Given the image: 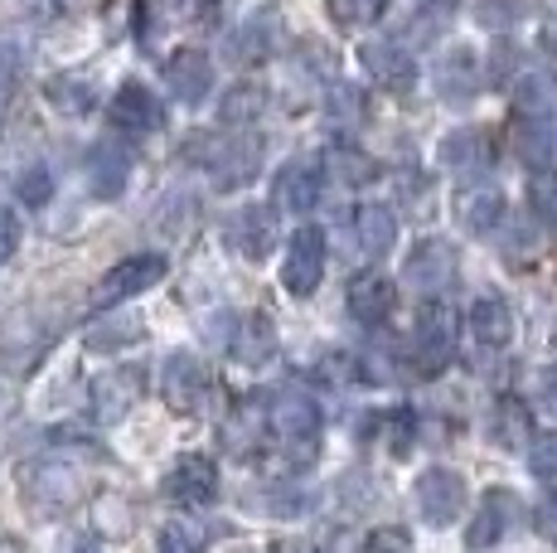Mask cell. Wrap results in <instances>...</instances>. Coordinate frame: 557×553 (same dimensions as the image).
Here are the masks:
<instances>
[{"label": "cell", "mask_w": 557, "mask_h": 553, "mask_svg": "<svg viewBox=\"0 0 557 553\" xmlns=\"http://www.w3.org/2000/svg\"><path fill=\"white\" fill-rule=\"evenodd\" d=\"M272 432H276V442L286 446V456H301V462H310L315 456V446H320V408H315V398H310L306 389H296V384H286V389H276L272 393Z\"/></svg>", "instance_id": "obj_1"}, {"label": "cell", "mask_w": 557, "mask_h": 553, "mask_svg": "<svg viewBox=\"0 0 557 553\" xmlns=\"http://www.w3.org/2000/svg\"><path fill=\"white\" fill-rule=\"evenodd\" d=\"M20 486H25V495L35 500L39 509L59 515V509H69L83 500L88 476H83L73 462H63V456H45V462H29L25 471H20Z\"/></svg>", "instance_id": "obj_2"}, {"label": "cell", "mask_w": 557, "mask_h": 553, "mask_svg": "<svg viewBox=\"0 0 557 553\" xmlns=\"http://www.w3.org/2000/svg\"><path fill=\"white\" fill-rule=\"evenodd\" d=\"M456 345V316L446 311L442 302H426L412 321V340H407V359H412L422 374H436V369L451 359Z\"/></svg>", "instance_id": "obj_3"}, {"label": "cell", "mask_w": 557, "mask_h": 553, "mask_svg": "<svg viewBox=\"0 0 557 553\" xmlns=\"http://www.w3.org/2000/svg\"><path fill=\"white\" fill-rule=\"evenodd\" d=\"M412 500L426 525L446 529L451 519H460V509H466V476L451 471V466H426L412 481Z\"/></svg>", "instance_id": "obj_4"}, {"label": "cell", "mask_w": 557, "mask_h": 553, "mask_svg": "<svg viewBox=\"0 0 557 553\" xmlns=\"http://www.w3.org/2000/svg\"><path fill=\"white\" fill-rule=\"evenodd\" d=\"M189 161L209 165L219 175V185H248V175L262 161V146H248V142H223L213 132H195L189 136Z\"/></svg>", "instance_id": "obj_5"}, {"label": "cell", "mask_w": 557, "mask_h": 553, "mask_svg": "<svg viewBox=\"0 0 557 553\" xmlns=\"http://www.w3.org/2000/svg\"><path fill=\"white\" fill-rule=\"evenodd\" d=\"M223 238H228V248L238 253V258H248V262L272 258V248H276V214L267 205H238L228 219H223Z\"/></svg>", "instance_id": "obj_6"}, {"label": "cell", "mask_w": 557, "mask_h": 553, "mask_svg": "<svg viewBox=\"0 0 557 553\" xmlns=\"http://www.w3.org/2000/svg\"><path fill=\"white\" fill-rule=\"evenodd\" d=\"M325 276V233L320 229H296L292 243H286V258H282V286L292 296H310Z\"/></svg>", "instance_id": "obj_7"}, {"label": "cell", "mask_w": 557, "mask_h": 553, "mask_svg": "<svg viewBox=\"0 0 557 553\" xmlns=\"http://www.w3.org/2000/svg\"><path fill=\"white\" fill-rule=\"evenodd\" d=\"M456 276V248L446 238H422L412 243V253H407L403 262V282L412 286L417 296H436L446 292Z\"/></svg>", "instance_id": "obj_8"}, {"label": "cell", "mask_w": 557, "mask_h": 553, "mask_svg": "<svg viewBox=\"0 0 557 553\" xmlns=\"http://www.w3.org/2000/svg\"><path fill=\"white\" fill-rule=\"evenodd\" d=\"M160 393H165V403L175 413L203 408V398H209V374H203V365L189 355V349L165 355V365H160Z\"/></svg>", "instance_id": "obj_9"}, {"label": "cell", "mask_w": 557, "mask_h": 553, "mask_svg": "<svg viewBox=\"0 0 557 553\" xmlns=\"http://www.w3.org/2000/svg\"><path fill=\"white\" fill-rule=\"evenodd\" d=\"M160 276H165V258H160V253H136V258H122L112 272L102 276L98 292H92V302H98V306H116V302H126V296L151 292Z\"/></svg>", "instance_id": "obj_10"}, {"label": "cell", "mask_w": 557, "mask_h": 553, "mask_svg": "<svg viewBox=\"0 0 557 553\" xmlns=\"http://www.w3.org/2000/svg\"><path fill=\"white\" fill-rule=\"evenodd\" d=\"M451 209L466 233H495L505 223V189L495 180H466V185H456Z\"/></svg>", "instance_id": "obj_11"}, {"label": "cell", "mask_w": 557, "mask_h": 553, "mask_svg": "<svg viewBox=\"0 0 557 553\" xmlns=\"http://www.w3.org/2000/svg\"><path fill=\"white\" fill-rule=\"evenodd\" d=\"M107 116H112V126L122 136H151L165 126V108L156 102V93L146 83H122L116 98L107 102Z\"/></svg>", "instance_id": "obj_12"}, {"label": "cell", "mask_w": 557, "mask_h": 553, "mask_svg": "<svg viewBox=\"0 0 557 553\" xmlns=\"http://www.w3.org/2000/svg\"><path fill=\"white\" fill-rule=\"evenodd\" d=\"M276 39H282V15H276V10L267 5V10H252V15L243 20L238 29H233V35H228V45H223V54H228V63H238V69H248V63L272 59Z\"/></svg>", "instance_id": "obj_13"}, {"label": "cell", "mask_w": 557, "mask_h": 553, "mask_svg": "<svg viewBox=\"0 0 557 553\" xmlns=\"http://www.w3.org/2000/svg\"><path fill=\"white\" fill-rule=\"evenodd\" d=\"M519 515H523L519 495L505 491V486H495V491L485 495V505H480V515L470 519V529H466V549H475V553L495 549L499 539H505L509 529L519 525Z\"/></svg>", "instance_id": "obj_14"}, {"label": "cell", "mask_w": 557, "mask_h": 553, "mask_svg": "<svg viewBox=\"0 0 557 553\" xmlns=\"http://www.w3.org/2000/svg\"><path fill=\"white\" fill-rule=\"evenodd\" d=\"M146 393V374L141 369H107V374L92 384V408H98V422H122L126 413L141 403Z\"/></svg>", "instance_id": "obj_15"}, {"label": "cell", "mask_w": 557, "mask_h": 553, "mask_svg": "<svg viewBox=\"0 0 557 553\" xmlns=\"http://www.w3.org/2000/svg\"><path fill=\"white\" fill-rule=\"evenodd\" d=\"M436 93H442L446 102H470L480 93V83H485V69H480V54L470 45H451L436 63Z\"/></svg>", "instance_id": "obj_16"}, {"label": "cell", "mask_w": 557, "mask_h": 553, "mask_svg": "<svg viewBox=\"0 0 557 553\" xmlns=\"http://www.w3.org/2000/svg\"><path fill=\"white\" fill-rule=\"evenodd\" d=\"M359 59H363V69H369V78L388 93H407L417 78V63L398 39H369V45L359 49Z\"/></svg>", "instance_id": "obj_17"}, {"label": "cell", "mask_w": 557, "mask_h": 553, "mask_svg": "<svg viewBox=\"0 0 557 553\" xmlns=\"http://www.w3.org/2000/svg\"><path fill=\"white\" fill-rule=\"evenodd\" d=\"M165 495L180 500V505H209L219 495V466L209 456H180L175 471L165 476Z\"/></svg>", "instance_id": "obj_18"}, {"label": "cell", "mask_w": 557, "mask_h": 553, "mask_svg": "<svg viewBox=\"0 0 557 553\" xmlns=\"http://www.w3.org/2000/svg\"><path fill=\"white\" fill-rule=\"evenodd\" d=\"M320 199V161L315 156H296L276 170V205L292 214H310Z\"/></svg>", "instance_id": "obj_19"}, {"label": "cell", "mask_w": 557, "mask_h": 553, "mask_svg": "<svg viewBox=\"0 0 557 553\" xmlns=\"http://www.w3.org/2000/svg\"><path fill=\"white\" fill-rule=\"evenodd\" d=\"M132 180V151L122 142H98L88 151V189L98 199H116Z\"/></svg>", "instance_id": "obj_20"}, {"label": "cell", "mask_w": 557, "mask_h": 553, "mask_svg": "<svg viewBox=\"0 0 557 553\" xmlns=\"http://www.w3.org/2000/svg\"><path fill=\"white\" fill-rule=\"evenodd\" d=\"M233 359L248 369H262L267 359L276 355V321L267 311H252V316H238V325H233V340H228Z\"/></svg>", "instance_id": "obj_21"}, {"label": "cell", "mask_w": 557, "mask_h": 553, "mask_svg": "<svg viewBox=\"0 0 557 553\" xmlns=\"http://www.w3.org/2000/svg\"><path fill=\"white\" fill-rule=\"evenodd\" d=\"M165 88L175 93L180 102H203L213 88V63L209 54H199V49H180V54H170L165 63Z\"/></svg>", "instance_id": "obj_22"}, {"label": "cell", "mask_w": 557, "mask_h": 553, "mask_svg": "<svg viewBox=\"0 0 557 553\" xmlns=\"http://www.w3.org/2000/svg\"><path fill=\"white\" fill-rule=\"evenodd\" d=\"M470 335H475L480 349H505L509 335H513V311L505 296H480L475 306H470Z\"/></svg>", "instance_id": "obj_23"}, {"label": "cell", "mask_w": 557, "mask_h": 553, "mask_svg": "<svg viewBox=\"0 0 557 553\" xmlns=\"http://www.w3.org/2000/svg\"><path fill=\"white\" fill-rule=\"evenodd\" d=\"M393 302H398V296H393V282L388 276H379V272H363V276H355V286H349V311H355L359 325L388 321Z\"/></svg>", "instance_id": "obj_24"}, {"label": "cell", "mask_w": 557, "mask_h": 553, "mask_svg": "<svg viewBox=\"0 0 557 553\" xmlns=\"http://www.w3.org/2000/svg\"><path fill=\"white\" fill-rule=\"evenodd\" d=\"M436 161L446 170H460V175H470V170H480L490 161V136L475 132V126H460V132H446L442 146H436Z\"/></svg>", "instance_id": "obj_25"}, {"label": "cell", "mask_w": 557, "mask_h": 553, "mask_svg": "<svg viewBox=\"0 0 557 553\" xmlns=\"http://www.w3.org/2000/svg\"><path fill=\"white\" fill-rule=\"evenodd\" d=\"M355 229H359V248L369 253V258H383V253L398 248V214H393L388 205H363Z\"/></svg>", "instance_id": "obj_26"}, {"label": "cell", "mask_w": 557, "mask_h": 553, "mask_svg": "<svg viewBox=\"0 0 557 553\" xmlns=\"http://www.w3.org/2000/svg\"><path fill=\"white\" fill-rule=\"evenodd\" d=\"M513 108H519L523 116H533V122H548V116L557 112V78L553 73H523L519 88H513Z\"/></svg>", "instance_id": "obj_27"}, {"label": "cell", "mask_w": 557, "mask_h": 553, "mask_svg": "<svg viewBox=\"0 0 557 553\" xmlns=\"http://www.w3.org/2000/svg\"><path fill=\"white\" fill-rule=\"evenodd\" d=\"M262 422H267V413L257 408V403H243L238 413H233L228 422H223V452H233V456H252L257 452V442H262Z\"/></svg>", "instance_id": "obj_28"}, {"label": "cell", "mask_w": 557, "mask_h": 553, "mask_svg": "<svg viewBox=\"0 0 557 553\" xmlns=\"http://www.w3.org/2000/svg\"><path fill=\"white\" fill-rule=\"evenodd\" d=\"M519 156H523V165H533L539 175L557 180V122H533L519 142Z\"/></svg>", "instance_id": "obj_29"}, {"label": "cell", "mask_w": 557, "mask_h": 553, "mask_svg": "<svg viewBox=\"0 0 557 553\" xmlns=\"http://www.w3.org/2000/svg\"><path fill=\"white\" fill-rule=\"evenodd\" d=\"M88 349H98V355H107V349H122V345H132V340H141V316H132V311H116V316H107V321L98 325H88Z\"/></svg>", "instance_id": "obj_30"}, {"label": "cell", "mask_w": 557, "mask_h": 553, "mask_svg": "<svg viewBox=\"0 0 557 553\" xmlns=\"http://www.w3.org/2000/svg\"><path fill=\"white\" fill-rule=\"evenodd\" d=\"M490 438H495L499 446H509V452L529 446V413H523L513 398H505L495 413H490Z\"/></svg>", "instance_id": "obj_31"}, {"label": "cell", "mask_w": 557, "mask_h": 553, "mask_svg": "<svg viewBox=\"0 0 557 553\" xmlns=\"http://www.w3.org/2000/svg\"><path fill=\"white\" fill-rule=\"evenodd\" d=\"M49 102L59 112H69V116H83V112H92L98 93H92V83H83V78H53L49 83Z\"/></svg>", "instance_id": "obj_32"}, {"label": "cell", "mask_w": 557, "mask_h": 553, "mask_svg": "<svg viewBox=\"0 0 557 553\" xmlns=\"http://www.w3.org/2000/svg\"><path fill=\"white\" fill-rule=\"evenodd\" d=\"M325 161H330V175H335L339 185H363V180L373 175V161L363 151H355V146H335Z\"/></svg>", "instance_id": "obj_33"}, {"label": "cell", "mask_w": 557, "mask_h": 553, "mask_svg": "<svg viewBox=\"0 0 557 553\" xmlns=\"http://www.w3.org/2000/svg\"><path fill=\"white\" fill-rule=\"evenodd\" d=\"M160 553H203V529L189 519H170L160 525Z\"/></svg>", "instance_id": "obj_34"}, {"label": "cell", "mask_w": 557, "mask_h": 553, "mask_svg": "<svg viewBox=\"0 0 557 553\" xmlns=\"http://www.w3.org/2000/svg\"><path fill=\"white\" fill-rule=\"evenodd\" d=\"M315 505V495L301 491V486H272L262 500V509H272V515H282V519H296V515H306V509Z\"/></svg>", "instance_id": "obj_35"}, {"label": "cell", "mask_w": 557, "mask_h": 553, "mask_svg": "<svg viewBox=\"0 0 557 553\" xmlns=\"http://www.w3.org/2000/svg\"><path fill=\"white\" fill-rule=\"evenodd\" d=\"M383 5H388V0H330V15L345 29H359V25H373Z\"/></svg>", "instance_id": "obj_36"}, {"label": "cell", "mask_w": 557, "mask_h": 553, "mask_svg": "<svg viewBox=\"0 0 557 553\" xmlns=\"http://www.w3.org/2000/svg\"><path fill=\"white\" fill-rule=\"evenodd\" d=\"M523 452H529V471L539 476V481H557V432H543V438H533Z\"/></svg>", "instance_id": "obj_37"}, {"label": "cell", "mask_w": 557, "mask_h": 553, "mask_svg": "<svg viewBox=\"0 0 557 553\" xmlns=\"http://www.w3.org/2000/svg\"><path fill=\"white\" fill-rule=\"evenodd\" d=\"M533 248H539V223H533V214L513 219L509 233H505V258H509V262H523Z\"/></svg>", "instance_id": "obj_38"}, {"label": "cell", "mask_w": 557, "mask_h": 553, "mask_svg": "<svg viewBox=\"0 0 557 553\" xmlns=\"http://www.w3.org/2000/svg\"><path fill=\"white\" fill-rule=\"evenodd\" d=\"M257 112H262V93H257V88H233V93H228V102L219 108V116H223L228 126L252 122Z\"/></svg>", "instance_id": "obj_39"}, {"label": "cell", "mask_w": 557, "mask_h": 553, "mask_svg": "<svg viewBox=\"0 0 557 553\" xmlns=\"http://www.w3.org/2000/svg\"><path fill=\"white\" fill-rule=\"evenodd\" d=\"M330 122H339V126H355L359 116H363V102H359V93L355 88H345V83H335L330 88Z\"/></svg>", "instance_id": "obj_40"}, {"label": "cell", "mask_w": 557, "mask_h": 553, "mask_svg": "<svg viewBox=\"0 0 557 553\" xmlns=\"http://www.w3.org/2000/svg\"><path fill=\"white\" fill-rule=\"evenodd\" d=\"M359 553H412V534H407V529H398V525L373 529V534L363 539Z\"/></svg>", "instance_id": "obj_41"}, {"label": "cell", "mask_w": 557, "mask_h": 553, "mask_svg": "<svg viewBox=\"0 0 557 553\" xmlns=\"http://www.w3.org/2000/svg\"><path fill=\"white\" fill-rule=\"evenodd\" d=\"M15 195L25 199V205H45V199L53 195V180H49V170H25V175H20V185H15Z\"/></svg>", "instance_id": "obj_42"}, {"label": "cell", "mask_w": 557, "mask_h": 553, "mask_svg": "<svg viewBox=\"0 0 557 553\" xmlns=\"http://www.w3.org/2000/svg\"><path fill=\"white\" fill-rule=\"evenodd\" d=\"M339 495H345L355 509H363L369 500H379V481H373V476H363V471H349L345 481H339Z\"/></svg>", "instance_id": "obj_43"}, {"label": "cell", "mask_w": 557, "mask_h": 553, "mask_svg": "<svg viewBox=\"0 0 557 553\" xmlns=\"http://www.w3.org/2000/svg\"><path fill=\"white\" fill-rule=\"evenodd\" d=\"M519 5L523 0H480V20H485V25H513Z\"/></svg>", "instance_id": "obj_44"}, {"label": "cell", "mask_w": 557, "mask_h": 553, "mask_svg": "<svg viewBox=\"0 0 557 553\" xmlns=\"http://www.w3.org/2000/svg\"><path fill=\"white\" fill-rule=\"evenodd\" d=\"M533 398H539L543 413H557V359L539 374V393H533Z\"/></svg>", "instance_id": "obj_45"}, {"label": "cell", "mask_w": 557, "mask_h": 553, "mask_svg": "<svg viewBox=\"0 0 557 553\" xmlns=\"http://www.w3.org/2000/svg\"><path fill=\"white\" fill-rule=\"evenodd\" d=\"M533 525H539V534L548 539V544H557V495H548L539 509H533Z\"/></svg>", "instance_id": "obj_46"}, {"label": "cell", "mask_w": 557, "mask_h": 553, "mask_svg": "<svg viewBox=\"0 0 557 553\" xmlns=\"http://www.w3.org/2000/svg\"><path fill=\"white\" fill-rule=\"evenodd\" d=\"M15 243H20V219L10 209H0V262L15 253Z\"/></svg>", "instance_id": "obj_47"}, {"label": "cell", "mask_w": 557, "mask_h": 553, "mask_svg": "<svg viewBox=\"0 0 557 553\" xmlns=\"http://www.w3.org/2000/svg\"><path fill=\"white\" fill-rule=\"evenodd\" d=\"M10 83H15V49L0 45V93H5Z\"/></svg>", "instance_id": "obj_48"}, {"label": "cell", "mask_w": 557, "mask_h": 553, "mask_svg": "<svg viewBox=\"0 0 557 553\" xmlns=\"http://www.w3.org/2000/svg\"><path fill=\"white\" fill-rule=\"evenodd\" d=\"M272 553H315V544L310 539H276Z\"/></svg>", "instance_id": "obj_49"}, {"label": "cell", "mask_w": 557, "mask_h": 553, "mask_svg": "<svg viewBox=\"0 0 557 553\" xmlns=\"http://www.w3.org/2000/svg\"><path fill=\"white\" fill-rule=\"evenodd\" d=\"M509 59H513V49H509V45H499V49H495V69H490V78H505V73H509Z\"/></svg>", "instance_id": "obj_50"}, {"label": "cell", "mask_w": 557, "mask_h": 553, "mask_svg": "<svg viewBox=\"0 0 557 553\" xmlns=\"http://www.w3.org/2000/svg\"><path fill=\"white\" fill-rule=\"evenodd\" d=\"M69 553H102V549H98V539L83 534V539H73V544H69Z\"/></svg>", "instance_id": "obj_51"}, {"label": "cell", "mask_w": 557, "mask_h": 553, "mask_svg": "<svg viewBox=\"0 0 557 553\" xmlns=\"http://www.w3.org/2000/svg\"><path fill=\"white\" fill-rule=\"evenodd\" d=\"M543 39H548V49H553V54H557V15L548 20V29H543Z\"/></svg>", "instance_id": "obj_52"}, {"label": "cell", "mask_w": 557, "mask_h": 553, "mask_svg": "<svg viewBox=\"0 0 557 553\" xmlns=\"http://www.w3.org/2000/svg\"><path fill=\"white\" fill-rule=\"evenodd\" d=\"M5 398H10V384H5V379H0V408H5Z\"/></svg>", "instance_id": "obj_53"}, {"label": "cell", "mask_w": 557, "mask_h": 553, "mask_svg": "<svg viewBox=\"0 0 557 553\" xmlns=\"http://www.w3.org/2000/svg\"><path fill=\"white\" fill-rule=\"evenodd\" d=\"M170 5H189V0H170Z\"/></svg>", "instance_id": "obj_54"}]
</instances>
